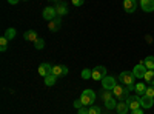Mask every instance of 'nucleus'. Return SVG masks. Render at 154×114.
<instances>
[{
    "label": "nucleus",
    "instance_id": "obj_29",
    "mask_svg": "<svg viewBox=\"0 0 154 114\" xmlns=\"http://www.w3.org/2000/svg\"><path fill=\"white\" fill-rule=\"evenodd\" d=\"M71 2H72L74 6H82L85 3V0H71Z\"/></svg>",
    "mask_w": 154,
    "mask_h": 114
},
{
    "label": "nucleus",
    "instance_id": "obj_6",
    "mask_svg": "<svg viewBox=\"0 0 154 114\" xmlns=\"http://www.w3.org/2000/svg\"><path fill=\"white\" fill-rule=\"evenodd\" d=\"M126 103H128V106H130V109H139L140 106V97L139 96H128L126 97Z\"/></svg>",
    "mask_w": 154,
    "mask_h": 114
},
{
    "label": "nucleus",
    "instance_id": "obj_15",
    "mask_svg": "<svg viewBox=\"0 0 154 114\" xmlns=\"http://www.w3.org/2000/svg\"><path fill=\"white\" fill-rule=\"evenodd\" d=\"M23 37H25V40H28V42H35V40L38 39V35H37V32H35L34 29L26 31V32L23 34Z\"/></svg>",
    "mask_w": 154,
    "mask_h": 114
},
{
    "label": "nucleus",
    "instance_id": "obj_20",
    "mask_svg": "<svg viewBox=\"0 0 154 114\" xmlns=\"http://www.w3.org/2000/svg\"><path fill=\"white\" fill-rule=\"evenodd\" d=\"M134 90H136V93H137V94L143 96V94H145V91H146V88H145V83H142V82H140V83H137V85L134 86Z\"/></svg>",
    "mask_w": 154,
    "mask_h": 114
},
{
    "label": "nucleus",
    "instance_id": "obj_2",
    "mask_svg": "<svg viewBox=\"0 0 154 114\" xmlns=\"http://www.w3.org/2000/svg\"><path fill=\"white\" fill-rule=\"evenodd\" d=\"M80 100H82V103L85 106H89V105H93L94 103V100H96V93L93 90H85L80 96Z\"/></svg>",
    "mask_w": 154,
    "mask_h": 114
},
{
    "label": "nucleus",
    "instance_id": "obj_28",
    "mask_svg": "<svg viewBox=\"0 0 154 114\" xmlns=\"http://www.w3.org/2000/svg\"><path fill=\"white\" fill-rule=\"evenodd\" d=\"M88 111H89V114H100V108L99 106H89Z\"/></svg>",
    "mask_w": 154,
    "mask_h": 114
},
{
    "label": "nucleus",
    "instance_id": "obj_5",
    "mask_svg": "<svg viewBox=\"0 0 154 114\" xmlns=\"http://www.w3.org/2000/svg\"><path fill=\"white\" fill-rule=\"evenodd\" d=\"M128 91H130V90H128V86L125 88V86H122V85H116V88L112 90V94L122 100V99H126V97H128Z\"/></svg>",
    "mask_w": 154,
    "mask_h": 114
},
{
    "label": "nucleus",
    "instance_id": "obj_11",
    "mask_svg": "<svg viewBox=\"0 0 154 114\" xmlns=\"http://www.w3.org/2000/svg\"><path fill=\"white\" fill-rule=\"evenodd\" d=\"M53 74L57 75V77H62V75H66L68 74V68L65 65H57V66H53Z\"/></svg>",
    "mask_w": 154,
    "mask_h": 114
},
{
    "label": "nucleus",
    "instance_id": "obj_24",
    "mask_svg": "<svg viewBox=\"0 0 154 114\" xmlns=\"http://www.w3.org/2000/svg\"><path fill=\"white\" fill-rule=\"evenodd\" d=\"M105 106H106L108 109H112V108L117 106V102H116L114 99H109V100H106V102H105Z\"/></svg>",
    "mask_w": 154,
    "mask_h": 114
},
{
    "label": "nucleus",
    "instance_id": "obj_18",
    "mask_svg": "<svg viewBox=\"0 0 154 114\" xmlns=\"http://www.w3.org/2000/svg\"><path fill=\"white\" fill-rule=\"evenodd\" d=\"M56 82H57V75H54V74H48L45 77V85L46 86H53Z\"/></svg>",
    "mask_w": 154,
    "mask_h": 114
},
{
    "label": "nucleus",
    "instance_id": "obj_22",
    "mask_svg": "<svg viewBox=\"0 0 154 114\" xmlns=\"http://www.w3.org/2000/svg\"><path fill=\"white\" fill-rule=\"evenodd\" d=\"M5 37H6L8 40H12V39L16 37V29H14V28H8V29L5 31Z\"/></svg>",
    "mask_w": 154,
    "mask_h": 114
},
{
    "label": "nucleus",
    "instance_id": "obj_26",
    "mask_svg": "<svg viewBox=\"0 0 154 114\" xmlns=\"http://www.w3.org/2000/svg\"><path fill=\"white\" fill-rule=\"evenodd\" d=\"M34 46H35L37 49H42V48L45 46V40H43V39H40V37H38V39H37V40L34 42Z\"/></svg>",
    "mask_w": 154,
    "mask_h": 114
},
{
    "label": "nucleus",
    "instance_id": "obj_4",
    "mask_svg": "<svg viewBox=\"0 0 154 114\" xmlns=\"http://www.w3.org/2000/svg\"><path fill=\"white\" fill-rule=\"evenodd\" d=\"M42 16H43V19L45 20H54V19H57V11H56V6H46L45 9H43V12H42Z\"/></svg>",
    "mask_w": 154,
    "mask_h": 114
},
{
    "label": "nucleus",
    "instance_id": "obj_17",
    "mask_svg": "<svg viewBox=\"0 0 154 114\" xmlns=\"http://www.w3.org/2000/svg\"><path fill=\"white\" fill-rule=\"evenodd\" d=\"M116 109H117V112H119V114H126V112H128V109H130V106H128V103H126V102H120V103H117Z\"/></svg>",
    "mask_w": 154,
    "mask_h": 114
},
{
    "label": "nucleus",
    "instance_id": "obj_23",
    "mask_svg": "<svg viewBox=\"0 0 154 114\" xmlns=\"http://www.w3.org/2000/svg\"><path fill=\"white\" fill-rule=\"evenodd\" d=\"M8 42H9V40L6 39L5 35L2 37V39H0V51H3V53L6 51V49H8Z\"/></svg>",
    "mask_w": 154,
    "mask_h": 114
},
{
    "label": "nucleus",
    "instance_id": "obj_9",
    "mask_svg": "<svg viewBox=\"0 0 154 114\" xmlns=\"http://www.w3.org/2000/svg\"><path fill=\"white\" fill-rule=\"evenodd\" d=\"M38 74L43 75V77H46L48 74H53V66H51V63H42L40 66H38Z\"/></svg>",
    "mask_w": 154,
    "mask_h": 114
},
{
    "label": "nucleus",
    "instance_id": "obj_8",
    "mask_svg": "<svg viewBox=\"0 0 154 114\" xmlns=\"http://www.w3.org/2000/svg\"><path fill=\"white\" fill-rule=\"evenodd\" d=\"M106 75V68L105 66H96L93 69V79L94 80H102Z\"/></svg>",
    "mask_w": 154,
    "mask_h": 114
},
{
    "label": "nucleus",
    "instance_id": "obj_10",
    "mask_svg": "<svg viewBox=\"0 0 154 114\" xmlns=\"http://www.w3.org/2000/svg\"><path fill=\"white\" fill-rule=\"evenodd\" d=\"M140 6L145 12H152L154 11V0H140Z\"/></svg>",
    "mask_w": 154,
    "mask_h": 114
},
{
    "label": "nucleus",
    "instance_id": "obj_30",
    "mask_svg": "<svg viewBox=\"0 0 154 114\" xmlns=\"http://www.w3.org/2000/svg\"><path fill=\"white\" fill-rule=\"evenodd\" d=\"M102 97H103L105 102H106V100H109V99H112V96H111L109 91H106V90H105V93H103V96H102Z\"/></svg>",
    "mask_w": 154,
    "mask_h": 114
},
{
    "label": "nucleus",
    "instance_id": "obj_21",
    "mask_svg": "<svg viewBox=\"0 0 154 114\" xmlns=\"http://www.w3.org/2000/svg\"><path fill=\"white\" fill-rule=\"evenodd\" d=\"M145 82H149V83H152L154 82V69H148L146 72H145Z\"/></svg>",
    "mask_w": 154,
    "mask_h": 114
},
{
    "label": "nucleus",
    "instance_id": "obj_25",
    "mask_svg": "<svg viewBox=\"0 0 154 114\" xmlns=\"http://www.w3.org/2000/svg\"><path fill=\"white\" fill-rule=\"evenodd\" d=\"M82 77L83 79H93V69H83L82 71Z\"/></svg>",
    "mask_w": 154,
    "mask_h": 114
},
{
    "label": "nucleus",
    "instance_id": "obj_32",
    "mask_svg": "<svg viewBox=\"0 0 154 114\" xmlns=\"http://www.w3.org/2000/svg\"><path fill=\"white\" fill-rule=\"evenodd\" d=\"M79 114H89V111H88V108H83V106H82V108L79 109Z\"/></svg>",
    "mask_w": 154,
    "mask_h": 114
},
{
    "label": "nucleus",
    "instance_id": "obj_19",
    "mask_svg": "<svg viewBox=\"0 0 154 114\" xmlns=\"http://www.w3.org/2000/svg\"><path fill=\"white\" fill-rule=\"evenodd\" d=\"M143 65L146 66V69H154V56L146 57L145 62H143Z\"/></svg>",
    "mask_w": 154,
    "mask_h": 114
},
{
    "label": "nucleus",
    "instance_id": "obj_31",
    "mask_svg": "<svg viewBox=\"0 0 154 114\" xmlns=\"http://www.w3.org/2000/svg\"><path fill=\"white\" fill-rule=\"evenodd\" d=\"M74 106H75L77 109H80V108L83 106V103H82V100H80V99H77L75 102H74Z\"/></svg>",
    "mask_w": 154,
    "mask_h": 114
},
{
    "label": "nucleus",
    "instance_id": "obj_1",
    "mask_svg": "<svg viewBox=\"0 0 154 114\" xmlns=\"http://www.w3.org/2000/svg\"><path fill=\"white\" fill-rule=\"evenodd\" d=\"M134 74L133 72H128V71H123V72H120V82L125 85V86H128V90H134V86L136 85H133V82H134Z\"/></svg>",
    "mask_w": 154,
    "mask_h": 114
},
{
    "label": "nucleus",
    "instance_id": "obj_3",
    "mask_svg": "<svg viewBox=\"0 0 154 114\" xmlns=\"http://www.w3.org/2000/svg\"><path fill=\"white\" fill-rule=\"evenodd\" d=\"M116 79L112 77V75H105L103 79H102V86H103V90L106 91H112L114 88H116Z\"/></svg>",
    "mask_w": 154,
    "mask_h": 114
},
{
    "label": "nucleus",
    "instance_id": "obj_33",
    "mask_svg": "<svg viewBox=\"0 0 154 114\" xmlns=\"http://www.w3.org/2000/svg\"><path fill=\"white\" fill-rule=\"evenodd\" d=\"M131 114H143V111H142V109L139 108V109H134V111H133Z\"/></svg>",
    "mask_w": 154,
    "mask_h": 114
},
{
    "label": "nucleus",
    "instance_id": "obj_14",
    "mask_svg": "<svg viewBox=\"0 0 154 114\" xmlns=\"http://www.w3.org/2000/svg\"><path fill=\"white\" fill-rule=\"evenodd\" d=\"M123 9L126 12H134L136 11V2L134 0H123Z\"/></svg>",
    "mask_w": 154,
    "mask_h": 114
},
{
    "label": "nucleus",
    "instance_id": "obj_16",
    "mask_svg": "<svg viewBox=\"0 0 154 114\" xmlns=\"http://www.w3.org/2000/svg\"><path fill=\"white\" fill-rule=\"evenodd\" d=\"M48 29L49 31H53V32H57L60 29V20L59 19H54V20H51L48 23Z\"/></svg>",
    "mask_w": 154,
    "mask_h": 114
},
{
    "label": "nucleus",
    "instance_id": "obj_12",
    "mask_svg": "<svg viewBox=\"0 0 154 114\" xmlns=\"http://www.w3.org/2000/svg\"><path fill=\"white\" fill-rule=\"evenodd\" d=\"M140 105H142L143 108H151V106L154 105V99L148 97L146 94H143V96H140Z\"/></svg>",
    "mask_w": 154,
    "mask_h": 114
},
{
    "label": "nucleus",
    "instance_id": "obj_34",
    "mask_svg": "<svg viewBox=\"0 0 154 114\" xmlns=\"http://www.w3.org/2000/svg\"><path fill=\"white\" fill-rule=\"evenodd\" d=\"M8 2H9V5H17L20 0H8Z\"/></svg>",
    "mask_w": 154,
    "mask_h": 114
},
{
    "label": "nucleus",
    "instance_id": "obj_13",
    "mask_svg": "<svg viewBox=\"0 0 154 114\" xmlns=\"http://www.w3.org/2000/svg\"><path fill=\"white\" fill-rule=\"evenodd\" d=\"M56 11H57V16H59V17H60V16H65L66 12H68V5H66L65 2H60V3H57Z\"/></svg>",
    "mask_w": 154,
    "mask_h": 114
},
{
    "label": "nucleus",
    "instance_id": "obj_27",
    "mask_svg": "<svg viewBox=\"0 0 154 114\" xmlns=\"http://www.w3.org/2000/svg\"><path fill=\"white\" fill-rule=\"evenodd\" d=\"M145 94H146L148 97H151V99H154V86H152V85L146 88V91H145Z\"/></svg>",
    "mask_w": 154,
    "mask_h": 114
},
{
    "label": "nucleus",
    "instance_id": "obj_7",
    "mask_svg": "<svg viewBox=\"0 0 154 114\" xmlns=\"http://www.w3.org/2000/svg\"><path fill=\"white\" fill-rule=\"evenodd\" d=\"M146 66L143 65V63H139V65H136L134 68H133V74H134V77L136 79H143L145 77V72L148 71V69H145Z\"/></svg>",
    "mask_w": 154,
    "mask_h": 114
}]
</instances>
